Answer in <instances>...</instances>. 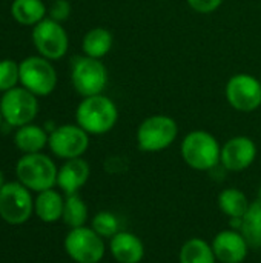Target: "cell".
Returning a JSON list of instances; mask_svg holds the SVG:
<instances>
[{
	"label": "cell",
	"mask_w": 261,
	"mask_h": 263,
	"mask_svg": "<svg viewBox=\"0 0 261 263\" xmlns=\"http://www.w3.org/2000/svg\"><path fill=\"white\" fill-rule=\"evenodd\" d=\"M257 159V145L246 136H237L229 139L222 146L220 163L225 170L240 173L248 170Z\"/></svg>",
	"instance_id": "13"
},
{
	"label": "cell",
	"mask_w": 261,
	"mask_h": 263,
	"mask_svg": "<svg viewBox=\"0 0 261 263\" xmlns=\"http://www.w3.org/2000/svg\"><path fill=\"white\" fill-rule=\"evenodd\" d=\"M117 119L118 109L115 103L103 94L85 97L75 111L77 125L94 136L109 133L115 126Z\"/></svg>",
	"instance_id": "1"
},
{
	"label": "cell",
	"mask_w": 261,
	"mask_h": 263,
	"mask_svg": "<svg viewBox=\"0 0 261 263\" xmlns=\"http://www.w3.org/2000/svg\"><path fill=\"white\" fill-rule=\"evenodd\" d=\"M91 228L102 236L103 239H112L117 233H120V220L111 211H100L94 216Z\"/></svg>",
	"instance_id": "25"
},
{
	"label": "cell",
	"mask_w": 261,
	"mask_h": 263,
	"mask_svg": "<svg viewBox=\"0 0 261 263\" xmlns=\"http://www.w3.org/2000/svg\"><path fill=\"white\" fill-rule=\"evenodd\" d=\"M229 105L240 112H252L261 106V83L251 74H235L226 85Z\"/></svg>",
	"instance_id": "11"
},
{
	"label": "cell",
	"mask_w": 261,
	"mask_h": 263,
	"mask_svg": "<svg viewBox=\"0 0 261 263\" xmlns=\"http://www.w3.org/2000/svg\"><path fill=\"white\" fill-rule=\"evenodd\" d=\"M14 20L23 26H35L45 18L46 6L43 0H14L11 5Z\"/></svg>",
	"instance_id": "21"
},
{
	"label": "cell",
	"mask_w": 261,
	"mask_h": 263,
	"mask_svg": "<svg viewBox=\"0 0 261 263\" xmlns=\"http://www.w3.org/2000/svg\"><path fill=\"white\" fill-rule=\"evenodd\" d=\"M32 42L37 48L38 54L48 60L62 59L69 46L68 34L60 22L49 18H43L32 29Z\"/></svg>",
	"instance_id": "9"
},
{
	"label": "cell",
	"mask_w": 261,
	"mask_h": 263,
	"mask_svg": "<svg viewBox=\"0 0 261 263\" xmlns=\"http://www.w3.org/2000/svg\"><path fill=\"white\" fill-rule=\"evenodd\" d=\"M217 205L223 214L231 219H243L251 206L248 196L238 188H226L217 197Z\"/></svg>",
	"instance_id": "19"
},
{
	"label": "cell",
	"mask_w": 261,
	"mask_h": 263,
	"mask_svg": "<svg viewBox=\"0 0 261 263\" xmlns=\"http://www.w3.org/2000/svg\"><path fill=\"white\" fill-rule=\"evenodd\" d=\"M258 200L261 202V186H260V190H258Z\"/></svg>",
	"instance_id": "30"
},
{
	"label": "cell",
	"mask_w": 261,
	"mask_h": 263,
	"mask_svg": "<svg viewBox=\"0 0 261 263\" xmlns=\"http://www.w3.org/2000/svg\"><path fill=\"white\" fill-rule=\"evenodd\" d=\"M112 43H114V39H112L111 31L105 28H94L85 34L82 48H83L85 55L92 57V59H102L111 51Z\"/></svg>",
	"instance_id": "22"
},
{
	"label": "cell",
	"mask_w": 261,
	"mask_h": 263,
	"mask_svg": "<svg viewBox=\"0 0 261 263\" xmlns=\"http://www.w3.org/2000/svg\"><path fill=\"white\" fill-rule=\"evenodd\" d=\"M35 97V94L23 86H15L3 92L0 99V111L3 120L17 128L31 123L38 112V102Z\"/></svg>",
	"instance_id": "5"
},
{
	"label": "cell",
	"mask_w": 261,
	"mask_h": 263,
	"mask_svg": "<svg viewBox=\"0 0 261 263\" xmlns=\"http://www.w3.org/2000/svg\"><path fill=\"white\" fill-rule=\"evenodd\" d=\"M20 82V65L11 59L0 60V91L6 92Z\"/></svg>",
	"instance_id": "26"
},
{
	"label": "cell",
	"mask_w": 261,
	"mask_h": 263,
	"mask_svg": "<svg viewBox=\"0 0 261 263\" xmlns=\"http://www.w3.org/2000/svg\"><path fill=\"white\" fill-rule=\"evenodd\" d=\"M189 6L195 11V12H200V14H211L214 11H217L223 0H188Z\"/></svg>",
	"instance_id": "28"
},
{
	"label": "cell",
	"mask_w": 261,
	"mask_h": 263,
	"mask_svg": "<svg viewBox=\"0 0 261 263\" xmlns=\"http://www.w3.org/2000/svg\"><path fill=\"white\" fill-rule=\"evenodd\" d=\"M178 263H217L212 245L202 239L192 237L186 240L178 253Z\"/></svg>",
	"instance_id": "20"
},
{
	"label": "cell",
	"mask_w": 261,
	"mask_h": 263,
	"mask_svg": "<svg viewBox=\"0 0 261 263\" xmlns=\"http://www.w3.org/2000/svg\"><path fill=\"white\" fill-rule=\"evenodd\" d=\"M71 80L74 89L83 96H98L105 91L108 85V69L100 62V59L92 57H80L74 62L71 71Z\"/></svg>",
	"instance_id": "8"
},
{
	"label": "cell",
	"mask_w": 261,
	"mask_h": 263,
	"mask_svg": "<svg viewBox=\"0 0 261 263\" xmlns=\"http://www.w3.org/2000/svg\"><path fill=\"white\" fill-rule=\"evenodd\" d=\"M62 219L71 228L85 227L88 220V206L78 194H69L66 197Z\"/></svg>",
	"instance_id": "24"
},
{
	"label": "cell",
	"mask_w": 261,
	"mask_h": 263,
	"mask_svg": "<svg viewBox=\"0 0 261 263\" xmlns=\"http://www.w3.org/2000/svg\"><path fill=\"white\" fill-rule=\"evenodd\" d=\"M177 122L163 114L145 119L137 129V145L145 153H158L169 148L177 139Z\"/></svg>",
	"instance_id": "4"
},
{
	"label": "cell",
	"mask_w": 261,
	"mask_h": 263,
	"mask_svg": "<svg viewBox=\"0 0 261 263\" xmlns=\"http://www.w3.org/2000/svg\"><path fill=\"white\" fill-rule=\"evenodd\" d=\"M2 120H3V117H2V111H0V126H2Z\"/></svg>",
	"instance_id": "31"
},
{
	"label": "cell",
	"mask_w": 261,
	"mask_h": 263,
	"mask_svg": "<svg viewBox=\"0 0 261 263\" xmlns=\"http://www.w3.org/2000/svg\"><path fill=\"white\" fill-rule=\"evenodd\" d=\"M68 256L77 263H100L105 257L106 245L102 236L92 228H71L65 239Z\"/></svg>",
	"instance_id": "6"
},
{
	"label": "cell",
	"mask_w": 261,
	"mask_h": 263,
	"mask_svg": "<svg viewBox=\"0 0 261 263\" xmlns=\"http://www.w3.org/2000/svg\"><path fill=\"white\" fill-rule=\"evenodd\" d=\"M109 253L118 263H140L145 257L143 240L129 231H120L109 239Z\"/></svg>",
	"instance_id": "15"
},
{
	"label": "cell",
	"mask_w": 261,
	"mask_h": 263,
	"mask_svg": "<svg viewBox=\"0 0 261 263\" xmlns=\"http://www.w3.org/2000/svg\"><path fill=\"white\" fill-rule=\"evenodd\" d=\"M20 83L35 96H48L57 86L52 63L42 55H31L20 62Z\"/></svg>",
	"instance_id": "7"
},
{
	"label": "cell",
	"mask_w": 261,
	"mask_h": 263,
	"mask_svg": "<svg viewBox=\"0 0 261 263\" xmlns=\"http://www.w3.org/2000/svg\"><path fill=\"white\" fill-rule=\"evenodd\" d=\"M17 179L28 190L42 193L57 183V166L45 154H25L15 165Z\"/></svg>",
	"instance_id": "3"
},
{
	"label": "cell",
	"mask_w": 261,
	"mask_h": 263,
	"mask_svg": "<svg viewBox=\"0 0 261 263\" xmlns=\"http://www.w3.org/2000/svg\"><path fill=\"white\" fill-rule=\"evenodd\" d=\"M217 262L243 263L249 254V243L238 230H223L211 242Z\"/></svg>",
	"instance_id": "14"
},
{
	"label": "cell",
	"mask_w": 261,
	"mask_h": 263,
	"mask_svg": "<svg viewBox=\"0 0 261 263\" xmlns=\"http://www.w3.org/2000/svg\"><path fill=\"white\" fill-rule=\"evenodd\" d=\"M32 199L26 186L22 183H5L0 190V217L11 223H25L32 214Z\"/></svg>",
	"instance_id": "10"
},
{
	"label": "cell",
	"mask_w": 261,
	"mask_h": 263,
	"mask_svg": "<svg viewBox=\"0 0 261 263\" xmlns=\"http://www.w3.org/2000/svg\"><path fill=\"white\" fill-rule=\"evenodd\" d=\"M91 174V168L86 160L82 157L66 160V163L58 170L57 174V185L69 194H77V191L88 182Z\"/></svg>",
	"instance_id": "16"
},
{
	"label": "cell",
	"mask_w": 261,
	"mask_h": 263,
	"mask_svg": "<svg viewBox=\"0 0 261 263\" xmlns=\"http://www.w3.org/2000/svg\"><path fill=\"white\" fill-rule=\"evenodd\" d=\"M180 154L189 168L195 171H211L220 163L222 146L211 133L195 129L183 139Z\"/></svg>",
	"instance_id": "2"
},
{
	"label": "cell",
	"mask_w": 261,
	"mask_h": 263,
	"mask_svg": "<svg viewBox=\"0 0 261 263\" xmlns=\"http://www.w3.org/2000/svg\"><path fill=\"white\" fill-rule=\"evenodd\" d=\"M3 185H5V177H3V173L0 171V190L3 188Z\"/></svg>",
	"instance_id": "29"
},
{
	"label": "cell",
	"mask_w": 261,
	"mask_h": 263,
	"mask_svg": "<svg viewBox=\"0 0 261 263\" xmlns=\"http://www.w3.org/2000/svg\"><path fill=\"white\" fill-rule=\"evenodd\" d=\"M48 145L60 159H78L89 146V134L78 125H62L49 134Z\"/></svg>",
	"instance_id": "12"
},
{
	"label": "cell",
	"mask_w": 261,
	"mask_h": 263,
	"mask_svg": "<svg viewBox=\"0 0 261 263\" xmlns=\"http://www.w3.org/2000/svg\"><path fill=\"white\" fill-rule=\"evenodd\" d=\"M63 208H65L63 197L52 188L38 193V197L35 199V203H34L37 217L46 223H52V222H57L58 219H62Z\"/></svg>",
	"instance_id": "17"
},
{
	"label": "cell",
	"mask_w": 261,
	"mask_h": 263,
	"mask_svg": "<svg viewBox=\"0 0 261 263\" xmlns=\"http://www.w3.org/2000/svg\"><path fill=\"white\" fill-rule=\"evenodd\" d=\"M71 14V5L68 0H55L49 9V15L55 22H63Z\"/></svg>",
	"instance_id": "27"
},
{
	"label": "cell",
	"mask_w": 261,
	"mask_h": 263,
	"mask_svg": "<svg viewBox=\"0 0 261 263\" xmlns=\"http://www.w3.org/2000/svg\"><path fill=\"white\" fill-rule=\"evenodd\" d=\"M251 248H261V202L257 199L251 202L249 210L242 219V227L238 230Z\"/></svg>",
	"instance_id": "23"
},
{
	"label": "cell",
	"mask_w": 261,
	"mask_h": 263,
	"mask_svg": "<svg viewBox=\"0 0 261 263\" xmlns=\"http://www.w3.org/2000/svg\"><path fill=\"white\" fill-rule=\"evenodd\" d=\"M49 136L46 134V131L37 125H25L20 126L14 136V143L15 146L23 151L25 154H34V153H40L45 145L48 143Z\"/></svg>",
	"instance_id": "18"
}]
</instances>
